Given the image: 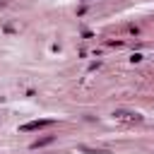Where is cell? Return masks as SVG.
<instances>
[{
  "mask_svg": "<svg viewBox=\"0 0 154 154\" xmlns=\"http://www.w3.org/2000/svg\"><path fill=\"white\" fill-rule=\"evenodd\" d=\"M55 120H51V118H41V120H31V123H24L19 130L22 132H31V130H41V128H51Z\"/></svg>",
  "mask_w": 154,
  "mask_h": 154,
  "instance_id": "1",
  "label": "cell"
},
{
  "mask_svg": "<svg viewBox=\"0 0 154 154\" xmlns=\"http://www.w3.org/2000/svg\"><path fill=\"white\" fill-rule=\"evenodd\" d=\"M113 116H116L118 120H125V123H140V120H142V116H140V113H132V111H120V108H118Z\"/></svg>",
  "mask_w": 154,
  "mask_h": 154,
  "instance_id": "2",
  "label": "cell"
},
{
  "mask_svg": "<svg viewBox=\"0 0 154 154\" xmlns=\"http://www.w3.org/2000/svg\"><path fill=\"white\" fill-rule=\"evenodd\" d=\"M53 140H55L53 135H48V137H41V140H36V142L31 144V149H38V147H46V144H51Z\"/></svg>",
  "mask_w": 154,
  "mask_h": 154,
  "instance_id": "3",
  "label": "cell"
},
{
  "mask_svg": "<svg viewBox=\"0 0 154 154\" xmlns=\"http://www.w3.org/2000/svg\"><path fill=\"white\" fill-rule=\"evenodd\" d=\"M82 152H87V154H108L106 149H89V147H79Z\"/></svg>",
  "mask_w": 154,
  "mask_h": 154,
  "instance_id": "4",
  "label": "cell"
}]
</instances>
